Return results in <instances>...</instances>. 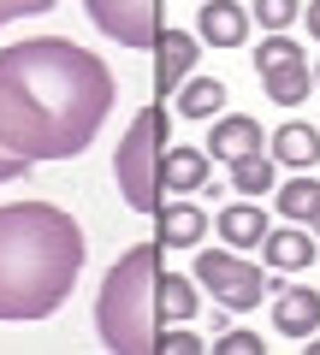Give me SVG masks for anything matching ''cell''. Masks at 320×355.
Wrapping results in <instances>:
<instances>
[{
  "label": "cell",
  "mask_w": 320,
  "mask_h": 355,
  "mask_svg": "<svg viewBox=\"0 0 320 355\" xmlns=\"http://www.w3.org/2000/svg\"><path fill=\"white\" fill-rule=\"evenodd\" d=\"M190 65H196V36L160 30V36H154V101H167L172 89L190 77Z\"/></svg>",
  "instance_id": "7"
},
{
  "label": "cell",
  "mask_w": 320,
  "mask_h": 355,
  "mask_svg": "<svg viewBox=\"0 0 320 355\" xmlns=\"http://www.w3.org/2000/svg\"><path fill=\"white\" fill-rule=\"evenodd\" d=\"M314 83H320V71H314Z\"/></svg>",
  "instance_id": "29"
},
{
  "label": "cell",
  "mask_w": 320,
  "mask_h": 355,
  "mask_svg": "<svg viewBox=\"0 0 320 355\" xmlns=\"http://www.w3.org/2000/svg\"><path fill=\"white\" fill-rule=\"evenodd\" d=\"M83 272V231L65 207H0V320H48Z\"/></svg>",
  "instance_id": "2"
},
{
  "label": "cell",
  "mask_w": 320,
  "mask_h": 355,
  "mask_svg": "<svg viewBox=\"0 0 320 355\" xmlns=\"http://www.w3.org/2000/svg\"><path fill=\"white\" fill-rule=\"evenodd\" d=\"M160 249H190V243H202V231H208V219H202V207L196 202H160Z\"/></svg>",
  "instance_id": "11"
},
{
  "label": "cell",
  "mask_w": 320,
  "mask_h": 355,
  "mask_svg": "<svg viewBox=\"0 0 320 355\" xmlns=\"http://www.w3.org/2000/svg\"><path fill=\"white\" fill-rule=\"evenodd\" d=\"M160 349H167V355H202L208 343L190 338V331H160Z\"/></svg>",
  "instance_id": "24"
},
{
  "label": "cell",
  "mask_w": 320,
  "mask_h": 355,
  "mask_svg": "<svg viewBox=\"0 0 320 355\" xmlns=\"http://www.w3.org/2000/svg\"><path fill=\"white\" fill-rule=\"evenodd\" d=\"M219 237H226L231 249H261V243H267V214H261L255 202H231L226 214H219Z\"/></svg>",
  "instance_id": "12"
},
{
  "label": "cell",
  "mask_w": 320,
  "mask_h": 355,
  "mask_svg": "<svg viewBox=\"0 0 320 355\" xmlns=\"http://www.w3.org/2000/svg\"><path fill=\"white\" fill-rule=\"evenodd\" d=\"M267 148H273V160H285V166H303V172H308V166L320 160V130H314V125H279Z\"/></svg>",
  "instance_id": "14"
},
{
  "label": "cell",
  "mask_w": 320,
  "mask_h": 355,
  "mask_svg": "<svg viewBox=\"0 0 320 355\" xmlns=\"http://www.w3.org/2000/svg\"><path fill=\"white\" fill-rule=\"evenodd\" d=\"M219 107H226V83H214V77H196V83H184V95H178L184 119H208V113H219Z\"/></svg>",
  "instance_id": "17"
},
{
  "label": "cell",
  "mask_w": 320,
  "mask_h": 355,
  "mask_svg": "<svg viewBox=\"0 0 320 355\" xmlns=\"http://www.w3.org/2000/svg\"><path fill=\"white\" fill-rule=\"evenodd\" d=\"M113 113V71L65 36L0 48V148L24 160H71Z\"/></svg>",
  "instance_id": "1"
},
{
  "label": "cell",
  "mask_w": 320,
  "mask_h": 355,
  "mask_svg": "<svg viewBox=\"0 0 320 355\" xmlns=\"http://www.w3.org/2000/svg\"><path fill=\"white\" fill-rule=\"evenodd\" d=\"M308 30L320 36V0H308Z\"/></svg>",
  "instance_id": "27"
},
{
  "label": "cell",
  "mask_w": 320,
  "mask_h": 355,
  "mask_svg": "<svg viewBox=\"0 0 320 355\" xmlns=\"http://www.w3.org/2000/svg\"><path fill=\"white\" fill-rule=\"evenodd\" d=\"M196 314V284L178 272H160V326L167 320H190Z\"/></svg>",
  "instance_id": "19"
},
{
  "label": "cell",
  "mask_w": 320,
  "mask_h": 355,
  "mask_svg": "<svg viewBox=\"0 0 320 355\" xmlns=\"http://www.w3.org/2000/svg\"><path fill=\"white\" fill-rule=\"evenodd\" d=\"M18 172H30V160H24V154H12V148H0V184L18 178Z\"/></svg>",
  "instance_id": "26"
},
{
  "label": "cell",
  "mask_w": 320,
  "mask_h": 355,
  "mask_svg": "<svg viewBox=\"0 0 320 355\" xmlns=\"http://www.w3.org/2000/svg\"><path fill=\"white\" fill-rule=\"evenodd\" d=\"M196 284H208V296H219V302L237 308V314L267 296V272H261L255 261L226 254V249H202V254H196Z\"/></svg>",
  "instance_id": "5"
},
{
  "label": "cell",
  "mask_w": 320,
  "mask_h": 355,
  "mask_svg": "<svg viewBox=\"0 0 320 355\" xmlns=\"http://www.w3.org/2000/svg\"><path fill=\"white\" fill-rule=\"evenodd\" d=\"M95 331L113 355H160V237L113 261L95 302Z\"/></svg>",
  "instance_id": "3"
},
{
  "label": "cell",
  "mask_w": 320,
  "mask_h": 355,
  "mask_svg": "<svg viewBox=\"0 0 320 355\" xmlns=\"http://www.w3.org/2000/svg\"><path fill=\"white\" fill-rule=\"evenodd\" d=\"M314 207H320V184L314 178H296V184L279 190V214L285 219H314Z\"/></svg>",
  "instance_id": "20"
},
{
  "label": "cell",
  "mask_w": 320,
  "mask_h": 355,
  "mask_svg": "<svg viewBox=\"0 0 320 355\" xmlns=\"http://www.w3.org/2000/svg\"><path fill=\"white\" fill-rule=\"evenodd\" d=\"M36 12H53V0H0V24H12V18H36Z\"/></svg>",
  "instance_id": "23"
},
{
  "label": "cell",
  "mask_w": 320,
  "mask_h": 355,
  "mask_svg": "<svg viewBox=\"0 0 320 355\" xmlns=\"http://www.w3.org/2000/svg\"><path fill=\"white\" fill-rule=\"evenodd\" d=\"M196 30H202L214 48H237V42L249 36V6H237V0H202Z\"/></svg>",
  "instance_id": "8"
},
{
  "label": "cell",
  "mask_w": 320,
  "mask_h": 355,
  "mask_svg": "<svg viewBox=\"0 0 320 355\" xmlns=\"http://www.w3.org/2000/svg\"><path fill=\"white\" fill-rule=\"evenodd\" d=\"M261 249H267V266H279V272H291V266H308V261L320 254L308 231H267V243H261Z\"/></svg>",
  "instance_id": "15"
},
{
  "label": "cell",
  "mask_w": 320,
  "mask_h": 355,
  "mask_svg": "<svg viewBox=\"0 0 320 355\" xmlns=\"http://www.w3.org/2000/svg\"><path fill=\"white\" fill-rule=\"evenodd\" d=\"M285 60H303V48L285 42V36H267V42L255 48V65H261V71H267V65H285Z\"/></svg>",
  "instance_id": "22"
},
{
  "label": "cell",
  "mask_w": 320,
  "mask_h": 355,
  "mask_svg": "<svg viewBox=\"0 0 320 355\" xmlns=\"http://www.w3.org/2000/svg\"><path fill=\"white\" fill-rule=\"evenodd\" d=\"M273 326H279L285 338H308V331H320V291H308V284L279 291V302H273Z\"/></svg>",
  "instance_id": "9"
},
{
  "label": "cell",
  "mask_w": 320,
  "mask_h": 355,
  "mask_svg": "<svg viewBox=\"0 0 320 355\" xmlns=\"http://www.w3.org/2000/svg\"><path fill=\"white\" fill-rule=\"evenodd\" d=\"M249 12H255V24H267L273 36H279V30L291 24V18L303 12V6H296V0H255V6H249Z\"/></svg>",
  "instance_id": "21"
},
{
  "label": "cell",
  "mask_w": 320,
  "mask_h": 355,
  "mask_svg": "<svg viewBox=\"0 0 320 355\" xmlns=\"http://www.w3.org/2000/svg\"><path fill=\"white\" fill-rule=\"evenodd\" d=\"M267 148V137H261L255 119H219L214 137H208V160H244V154Z\"/></svg>",
  "instance_id": "10"
},
{
  "label": "cell",
  "mask_w": 320,
  "mask_h": 355,
  "mask_svg": "<svg viewBox=\"0 0 320 355\" xmlns=\"http://www.w3.org/2000/svg\"><path fill=\"white\" fill-rule=\"evenodd\" d=\"M214 349L219 355H261V338H255V331H231V338H219Z\"/></svg>",
  "instance_id": "25"
},
{
  "label": "cell",
  "mask_w": 320,
  "mask_h": 355,
  "mask_svg": "<svg viewBox=\"0 0 320 355\" xmlns=\"http://www.w3.org/2000/svg\"><path fill=\"white\" fill-rule=\"evenodd\" d=\"M261 83H267V95L279 107H296L308 95V83H314V77L303 71V60H285V65H267V71H261Z\"/></svg>",
  "instance_id": "16"
},
{
  "label": "cell",
  "mask_w": 320,
  "mask_h": 355,
  "mask_svg": "<svg viewBox=\"0 0 320 355\" xmlns=\"http://www.w3.org/2000/svg\"><path fill=\"white\" fill-rule=\"evenodd\" d=\"M160 184L167 190H202L208 184V148H167V160H160Z\"/></svg>",
  "instance_id": "13"
},
{
  "label": "cell",
  "mask_w": 320,
  "mask_h": 355,
  "mask_svg": "<svg viewBox=\"0 0 320 355\" xmlns=\"http://www.w3.org/2000/svg\"><path fill=\"white\" fill-rule=\"evenodd\" d=\"M167 130H172V119H167V107L154 101V107H142L137 119H130V130H125V142H119V190H125V202L137 207V214H160V160H167Z\"/></svg>",
  "instance_id": "4"
},
{
  "label": "cell",
  "mask_w": 320,
  "mask_h": 355,
  "mask_svg": "<svg viewBox=\"0 0 320 355\" xmlns=\"http://www.w3.org/2000/svg\"><path fill=\"white\" fill-rule=\"evenodd\" d=\"M231 184L244 196H267L273 190V154H244V160H231Z\"/></svg>",
  "instance_id": "18"
},
{
  "label": "cell",
  "mask_w": 320,
  "mask_h": 355,
  "mask_svg": "<svg viewBox=\"0 0 320 355\" xmlns=\"http://www.w3.org/2000/svg\"><path fill=\"white\" fill-rule=\"evenodd\" d=\"M95 18V30L101 36H113L119 48H154V36H160V0H83Z\"/></svg>",
  "instance_id": "6"
},
{
  "label": "cell",
  "mask_w": 320,
  "mask_h": 355,
  "mask_svg": "<svg viewBox=\"0 0 320 355\" xmlns=\"http://www.w3.org/2000/svg\"><path fill=\"white\" fill-rule=\"evenodd\" d=\"M314 231H320V207H314Z\"/></svg>",
  "instance_id": "28"
}]
</instances>
